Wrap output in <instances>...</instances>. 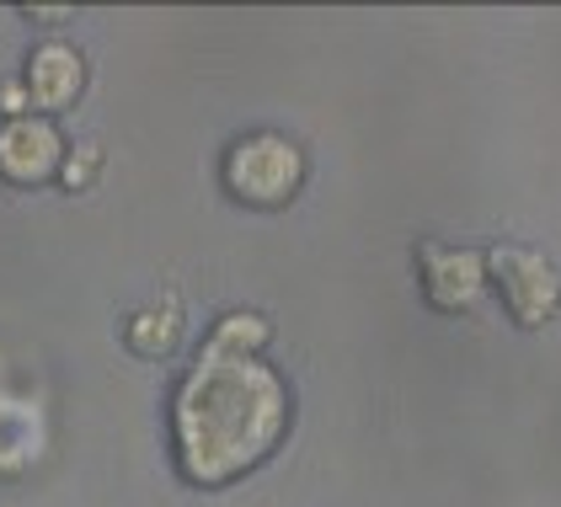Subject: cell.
Returning <instances> with one entry per match:
<instances>
[{
  "instance_id": "1",
  "label": "cell",
  "mask_w": 561,
  "mask_h": 507,
  "mask_svg": "<svg viewBox=\"0 0 561 507\" xmlns=\"http://www.w3.org/2000/svg\"><path fill=\"white\" fill-rule=\"evenodd\" d=\"M289 427V390L257 353L204 347L172 406L176 465L193 486H230L278 449Z\"/></svg>"
},
{
  "instance_id": "2",
  "label": "cell",
  "mask_w": 561,
  "mask_h": 507,
  "mask_svg": "<svg viewBox=\"0 0 561 507\" xmlns=\"http://www.w3.org/2000/svg\"><path fill=\"white\" fill-rule=\"evenodd\" d=\"M305 182L300 145H289L284 134H247L230 145L225 155V187L252 204V209H284Z\"/></svg>"
},
{
  "instance_id": "3",
  "label": "cell",
  "mask_w": 561,
  "mask_h": 507,
  "mask_svg": "<svg viewBox=\"0 0 561 507\" xmlns=\"http://www.w3.org/2000/svg\"><path fill=\"white\" fill-rule=\"evenodd\" d=\"M486 278L497 284L518 326H546L561 310V273L529 246H497L486 256Z\"/></svg>"
},
{
  "instance_id": "4",
  "label": "cell",
  "mask_w": 561,
  "mask_h": 507,
  "mask_svg": "<svg viewBox=\"0 0 561 507\" xmlns=\"http://www.w3.org/2000/svg\"><path fill=\"white\" fill-rule=\"evenodd\" d=\"M65 166V139L48 118H5L0 124V176L11 187H38Z\"/></svg>"
},
{
  "instance_id": "5",
  "label": "cell",
  "mask_w": 561,
  "mask_h": 507,
  "mask_svg": "<svg viewBox=\"0 0 561 507\" xmlns=\"http://www.w3.org/2000/svg\"><path fill=\"white\" fill-rule=\"evenodd\" d=\"M417 273H423V295L433 310L444 315H466L486 295V256L481 252H455V246H423L417 252Z\"/></svg>"
},
{
  "instance_id": "6",
  "label": "cell",
  "mask_w": 561,
  "mask_h": 507,
  "mask_svg": "<svg viewBox=\"0 0 561 507\" xmlns=\"http://www.w3.org/2000/svg\"><path fill=\"white\" fill-rule=\"evenodd\" d=\"M27 102L33 107H44V113H59V107H70L76 96H81V85H87V65H81V54L70 48V43H44V48H33V59H27Z\"/></svg>"
},
{
  "instance_id": "7",
  "label": "cell",
  "mask_w": 561,
  "mask_h": 507,
  "mask_svg": "<svg viewBox=\"0 0 561 507\" xmlns=\"http://www.w3.org/2000/svg\"><path fill=\"white\" fill-rule=\"evenodd\" d=\"M182 337V310H176V299H161L156 310H139L129 315V347L139 358H167Z\"/></svg>"
},
{
  "instance_id": "8",
  "label": "cell",
  "mask_w": 561,
  "mask_h": 507,
  "mask_svg": "<svg viewBox=\"0 0 561 507\" xmlns=\"http://www.w3.org/2000/svg\"><path fill=\"white\" fill-rule=\"evenodd\" d=\"M209 342H215V347H236V353H257L262 342H267V321H262V315H247V310H241V315H225Z\"/></svg>"
},
{
  "instance_id": "9",
  "label": "cell",
  "mask_w": 561,
  "mask_h": 507,
  "mask_svg": "<svg viewBox=\"0 0 561 507\" xmlns=\"http://www.w3.org/2000/svg\"><path fill=\"white\" fill-rule=\"evenodd\" d=\"M91 171H96V150H76V155H70V161H65V166H59V176H65V182H70V187H87L91 182Z\"/></svg>"
},
{
  "instance_id": "10",
  "label": "cell",
  "mask_w": 561,
  "mask_h": 507,
  "mask_svg": "<svg viewBox=\"0 0 561 507\" xmlns=\"http://www.w3.org/2000/svg\"><path fill=\"white\" fill-rule=\"evenodd\" d=\"M22 102H27V85H0V113H5V118H22Z\"/></svg>"
}]
</instances>
